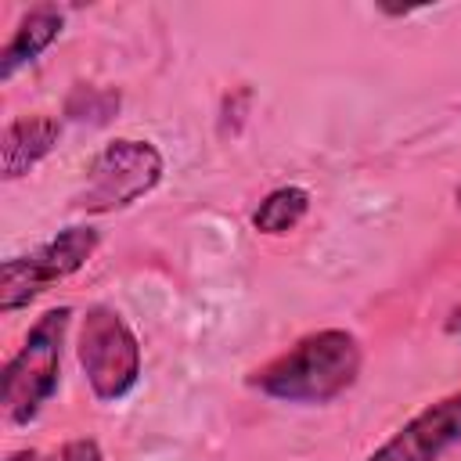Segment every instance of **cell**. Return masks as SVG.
I'll list each match as a JSON object with an SVG mask.
<instances>
[{
  "label": "cell",
  "instance_id": "10",
  "mask_svg": "<svg viewBox=\"0 0 461 461\" xmlns=\"http://www.w3.org/2000/svg\"><path fill=\"white\" fill-rule=\"evenodd\" d=\"M7 461H101V447L94 439H68L58 450H18Z\"/></svg>",
  "mask_w": 461,
  "mask_h": 461
},
{
  "label": "cell",
  "instance_id": "12",
  "mask_svg": "<svg viewBox=\"0 0 461 461\" xmlns=\"http://www.w3.org/2000/svg\"><path fill=\"white\" fill-rule=\"evenodd\" d=\"M454 198H457V209H461V187H457V191H454Z\"/></svg>",
  "mask_w": 461,
  "mask_h": 461
},
{
  "label": "cell",
  "instance_id": "8",
  "mask_svg": "<svg viewBox=\"0 0 461 461\" xmlns=\"http://www.w3.org/2000/svg\"><path fill=\"white\" fill-rule=\"evenodd\" d=\"M61 29H65V14H61L58 7H50V4L32 7V11L18 22L14 36L7 40V47H4V54H0V79L7 83L18 68L32 65V61L61 36Z\"/></svg>",
  "mask_w": 461,
  "mask_h": 461
},
{
  "label": "cell",
  "instance_id": "3",
  "mask_svg": "<svg viewBox=\"0 0 461 461\" xmlns=\"http://www.w3.org/2000/svg\"><path fill=\"white\" fill-rule=\"evenodd\" d=\"M79 367L101 403H119L140 382V342L112 306H90L79 324Z\"/></svg>",
  "mask_w": 461,
  "mask_h": 461
},
{
  "label": "cell",
  "instance_id": "5",
  "mask_svg": "<svg viewBox=\"0 0 461 461\" xmlns=\"http://www.w3.org/2000/svg\"><path fill=\"white\" fill-rule=\"evenodd\" d=\"M97 249L94 227H65L29 256H11L0 267V310L11 313L32 303L47 285L76 274Z\"/></svg>",
  "mask_w": 461,
  "mask_h": 461
},
{
  "label": "cell",
  "instance_id": "11",
  "mask_svg": "<svg viewBox=\"0 0 461 461\" xmlns=\"http://www.w3.org/2000/svg\"><path fill=\"white\" fill-rule=\"evenodd\" d=\"M447 331H450V335H461V303L450 310V317H447Z\"/></svg>",
  "mask_w": 461,
  "mask_h": 461
},
{
  "label": "cell",
  "instance_id": "7",
  "mask_svg": "<svg viewBox=\"0 0 461 461\" xmlns=\"http://www.w3.org/2000/svg\"><path fill=\"white\" fill-rule=\"evenodd\" d=\"M58 137H61V122L54 115H22V119L7 122V130L0 137L4 180H18L32 166H40L54 151Z\"/></svg>",
  "mask_w": 461,
  "mask_h": 461
},
{
  "label": "cell",
  "instance_id": "6",
  "mask_svg": "<svg viewBox=\"0 0 461 461\" xmlns=\"http://www.w3.org/2000/svg\"><path fill=\"white\" fill-rule=\"evenodd\" d=\"M454 447H461V393H450L418 411L367 461H439Z\"/></svg>",
  "mask_w": 461,
  "mask_h": 461
},
{
  "label": "cell",
  "instance_id": "9",
  "mask_svg": "<svg viewBox=\"0 0 461 461\" xmlns=\"http://www.w3.org/2000/svg\"><path fill=\"white\" fill-rule=\"evenodd\" d=\"M306 212H310V191H306V187H295V184L274 187V191L259 202V209L252 212V227H256L259 234H274V238H277V234L295 230Z\"/></svg>",
  "mask_w": 461,
  "mask_h": 461
},
{
  "label": "cell",
  "instance_id": "4",
  "mask_svg": "<svg viewBox=\"0 0 461 461\" xmlns=\"http://www.w3.org/2000/svg\"><path fill=\"white\" fill-rule=\"evenodd\" d=\"M162 173H166V162L151 140L115 137L94 155V162L86 169V184L76 194V205L83 212L126 209L137 198H144L148 191H155Z\"/></svg>",
  "mask_w": 461,
  "mask_h": 461
},
{
  "label": "cell",
  "instance_id": "2",
  "mask_svg": "<svg viewBox=\"0 0 461 461\" xmlns=\"http://www.w3.org/2000/svg\"><path fill=\"white\" fill-rule=\"evenodd\" d=\"M68 321H72V306L47 310L29 328L18 353L7 360L4 382H0V403L14 425H29L43 411V403L54 396L61 378V349H65Z\"/></svg>",
  "mask_w": 461,
  "mask_h": 461
},
{
  "label": "cell",
  "instance_id": "1",
  "mask_svg": "<svg viewBox=\"0 0 461 461\" xmlns=\"http://www.w3.org/2000/svg\"><path fill=\"white\" fill-rule=\"evenodd\" d=\"M364 364V349L346 328H321L303 335L281 357L267 360L249 375V389L277 403L317 407L353 389Z\"/></svg>",
  "mask_w": 461,
  "mask_h": 461
}]
</instances>
